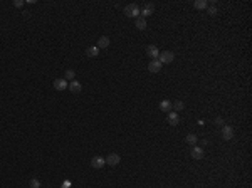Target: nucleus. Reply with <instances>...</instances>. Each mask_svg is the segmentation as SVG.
<instances>
[{"instance_id": "obj_1", "label": "nucleus", "mask_w": 252, "mask_h": 188, "mask_svg": "<svg viewBox=\"0 0 252 188\" xmlns=\"http://www.w3.org/2000/svg\"><path fill=\"white\" fill-rule=\"evenodd\" d=\"M125 15L126 17H140V9H138V5L136 3H130V5H126L125 7Z\"/></svg>"}, {"instance_id": "obj_2", "label": "nucleus", "mask_w": 252, "mask_h": 188, "mask_svg": "<svg viewBox=\"0 0 252 188\" xmlns=\"http://www.w3.org/2000/svg\"><path fill=\"white\" fill-rule=\"evenodd\" d=\"M160 62H162V64H170V62L173 61V57H175V54H173V52H170V51H165V52H162V54H160Z\"/></svg>"}, {"instance_id": "obj_3", "label": "nucleus", "mask_w": 252, "mask_h": 188, "mask_svg": "<svg viewBox=\"0 0 252 188\" xmlns=\"http://www.w3.org/2000/svg\"><path fill=\"white\" fill-rule=\"evenodd\" d=\"M119 161H121V156H119L118 153H111V154H108V158H106V163H108L109 166H116Z\"/></svg>"}, {"instance_id": "obj_4", "label": "nucleus", "mask_w": 252, "mask_h": 188, "mask_svg": "<svg viewBox=\"0 0 252 188\" xmlns=\"http://www.w3.org/2000/svg\"><path fill=\"white\" fill-rule=\"evenodd\" d=\"M106 165V160L104 158H101V156H94L93 160H91V166H93V168H103V166Z\"/></svg>"}, {"instance_id": "obj_5", "label": "nucleus", "mask_w": 252, "mask_h": 188, "mask_svg": "<svg viewBox=\"0 0 252 188\" xmlns=\"http://www.w3.org/2000/svg\"><path fill=\"white\" fill-rule=\"evenodd\" d=\"M148 71H150V72H160V71H162V62L158 59L151 61L150 64H148Z\"/></svg>"}, {"instance_id": "obj_6", "label": "nucleus", "mask_w": 252, "mask_h": 188, "mask_svg": "<svg viewBox=\"0 0 252 188\" xmlns=\"http://www.w3.org/2000/svg\"><path fill=\"white\" fill-rule=\"evenodd\" d=\"M190 154H192L193 160H202V158H204V149H202L200 146H193Z\"/></svg>"}, {"instance_id": "obj_7", "label": "nucleus", "mask_w": 252, "mask_h": 188, "mask_svg": "<svg viewBox=\"0 0 252 188\" xmlns=\"http://www.w3.org/2000/svg\"><path fill=\"white\" fill-rule=\"evenodd\" d=\"M146 54L155 61L156 57L160 56V51H158V47H156V45H148V47H146Z\"/></svg>"}, {"instance_id": "obj_8", "label": "nucleus", "mask_w": 252, "mask_h": 188, "mask_svg": "<svg viewBox=\"0 0 252 188\" xmlns=\"http://www.w3.org/2000/svg\"><path fill=\"white\" fill-rule=\"evenodd\" d=\"M54 89L56 91L67 89V81H66V79H56V81H54Z\"/></svg>"}, {"instance_id": "obj_9", "label": "nucleus", "mask_w": 252, "mask_h": 188, "mask_svg": "<svg viewBox=\"0 0 252 188\" xmlns=\"http://www.w3.org/2000/svg\"><path fill=\"white\" fill-rule=\"evenodd\" d=\"M232 136H234L232 126H224L222 128V138H224V140H232Z\"/></svg>"}, {"instance_id": "obj_10", "label": "nucleus", "mask_w": 252, "mask_h": 188, "mask_svg": "<svg viewBox=\"0 0 252 188\" xmlns=\"http://www.w3.org/2000/svg\"><path fill=\"white\" fill-rule=\"evenodd\" d=\"M81 89H82V86L79 84V82H77V81H71V84H69V91H71L72 94L81 93Z\"/></svg>"}, {"instance_id": "obj_11", "label": "nucleus", "mask_w": 252, "mask_h": 188, "mask_svg": "<svg viewBox=\"0 0 252 188\" xmlns=\"http://www.w3.org/2000/svg\"><path fill=\"white\" fill-rule=\"evenodd\" d=\"M153 3H146V5H144V9L141 10V17H148V15H151L153 14Z\"/></svg>"}, {"instance_id": "obj_12", "label": "nucleus", "mask_w": 252, "mask_h": 188, "mask_svg": "<svg viewBox=\"0 0 252 188\" xmlns=\"http://www.w3.org/2000/svg\"><path fill=\"white\" fill-rule=\"evenodd\" d=\"M109 45V39L106 35H103V37H99V40H98V45L96 47L98 49H104V47H108Z\"/></svg>"}, {"instance_id": "obj_13", "label": "nucleus", "mask_w": 252, "mask_h": 188, "mask_svg": "<svg viewBox=\"0 0 252 188\" xmlns=\"http://www.w3.org/2000/svg\"><path fill=\"white\" fill-rule=\"evenodd\" d=\"M98 54H99V49L96 47V45H91V47L86 49V56L88 57H96Z\"/></svg>"}, {"instance_id": "obj_14", "label": "nucleus", "mask_w": 252, "mask_h": 188, "mask_svg": "<svg viewBox=\"0 0 252 188\" xmlns=\"http://www.w3.org/2000/svg\"><path fill=\"white\" fill-rule=\"evenodd\" d=\"M136 27H138L140 30H144V29H146V20H144V17H141V15L136 17Z\"/></svg>"}, {"instance_id": "obj_15", "label": "nucleus", "mask_w": 252, "mask_h": 188, "mask_svg": "<svg viewBox=\"0 0 252 188\" xmlns=\"http://www.w3.org/2000/svg\"><path fill=\"white\" fill-rule=\"evenodd\" d=\"M168 123H170L172 126H176V124H178V114H176V112H170V114H168Z\"/></svg>"}, {"instance_id": "obj_16", "label": "nucleus", "mask_w": 252, "mask_h": 188, "mask_svg": "<svg viewBox=\"0 0 252 188\" xmlns=\"http://www.w3.org/2000/svg\"><path fill=\"white\" fill-rule=\"evenodd\" d=\"M160 109H162V111H165V112H168V111L172 109V103L165 99V101H162V103H160Z\"/></svg>"}, {"instance_id": "obj_17", "label": "nucleus", "mask_w": 252, "mask_h": 188, "mask_svg": "<svg viewBox=\"0 0 252 188\" xmlns=\"http://www.w3.org/2000/svg\"><path fill=\"white\" fill-rule=\"evenodd\" d=\"M195 9H198V10H204V9H207V2L205 0H195Z\"/></svg>"}, {"instance_id": "obj_18", "label": "nucleus", "mask_w": 252, "mask_h": 188, "mask_svg": "<svg viewBox=\"0 0 252 188\" xmlns=\"http://www.w3.org/2000/svg\"><path fill=\"white\" fill-rule=\"evenodd\" d=\"M74 77H76V72H74L72 69L66 71V81H74Z\"/></svg>"}, {"instance_id": "obj_19", "label": "nucleus", "mask_w": 252, "mask_h": 188, "mask_svg": "<svg viewBox=\"0 0 252 188\" xmlns=\"http://www.w3.org/2000/svg\"><path fill=\"white\" fill-rule=\"evenodd\" d=\"M183 101H175V103H172V108H175V111H181L183 109Z\"/></svg>"}, {"instance_id": "obj_20", "label": "nucleus", "mask_w": 252, "mask_h": 188, "mask_svg": "<svg viewBox=\"0 0 252 188\" xmlns=\"http://www.w3.org/2000/svg\"><path fill=\"white\" fill-rule=\"evenodd\" d=\"M29 188H40V181L37 178H32L30 181H29Z\"/></svg>"}, {"instance_id": "obj_21", "label": "nucleus", "mask_w": 252, "mask_h": 188, "mask_svg": "<svg viewBox=\"0 0 252 188\" xmlns=\"http://www.w3.org/2000/svg\"><path fill=\"white\" fill-rule=\"evenodd\" d=\"M187 143H190V144L195 146V143H197V136H195V135H187Z\"/></svg>"}, {"instance_id": "obj_22", "label": "nucleus", "mask_w": 252, "mask_h": 188, "mask_svg": "<svg viewBox=\"0 0 252 188\" xmlns=\"http://www.w3.org/2000/svg\"><path fill=\"white\" fill-rule=\"evenodd\" d=\"M215 124H218V126H224V119H222V118H215Z\"/></svg>"}, {"instance_id": "obj_23", "label": "nucleus", "mask_w": 252, "mask_h": 188, "mask_svg": "<svg viewBox=\"0 0 252 188\" xmlns=\"http://www.w3.org/2000/svg\"><path fill=\"white\" fill-rule=\"evenodd\" d=\"M208 14H210V15H215V14H217V9H215V7H210V9H208Z\"/></svg>"}, {"instance_id": "obj_24", "label": "nucleus", "mask_w": 252, "mask_h": 188, "mask_svg": "<svg viewBox=\"0 0 252 188\" xmlns=\"http://www.w3.org/2000/svg\"><path fill=\"white\" fill-rule=\"evenodd\" d=\"M69 186H71V181H64L62 183V188H69Z\"/></svg>"}, {"instance_id": "obj_25", "label": "nucleus", "mask_w": 252, "mask_h": 188, "mask_svg": "<svg viewBox=\"0 0 252 188\" xmlns=\"http://www.w3.org/2000/svg\"><path fill=\"white\" fill-rule=\"evenodd\" d=\"M24 5V2H20V0H17V2H15V7H22Z\"/></svg>"}]
</instances>
